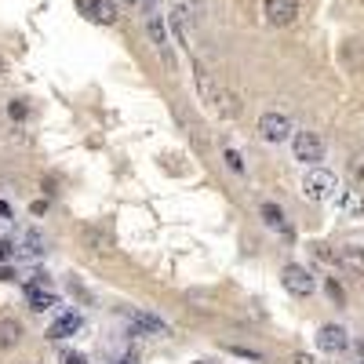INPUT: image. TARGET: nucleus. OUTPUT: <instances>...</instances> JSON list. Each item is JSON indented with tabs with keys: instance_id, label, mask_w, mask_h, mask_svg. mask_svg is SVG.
<instances>
[{
	"instance_id": "nucleus-15",
	"label": "nucleus",
	"mask_w": 364,
	"mask_h": 364,
	"mask_svg": "<svg viewBox=\"0 0 364 364\" xmlns=\"http://www.w3.org/2000/svg\"><path fill=\"white\" fill-rule=\"evenodd\" d=\"M335 197H339V194H335ZM339 208L346 211V215H360V211H364V197L357 194V189H346V194L339 197Z\"/></svg>"
},
{
	"instance_id": "nucleus-11",
	"label": "nucleus",
	"mask_w": 364,
	"mask_h": 364,
	"mask_svg": "<svg viewBox=\"0 0 364 364\" xmlns=\"http://www.w3.org/2000/svg\"><path fill=\"white\" fill-rule=\"evenodd\" d=\"M26 299H30V310L33 313H44V310H51L55 306V295L51 291H44V288H26Z\"/></svg>"
},
{
	"instance_id": "nucleus-20",
	"label": "nucleus",
	"mask_w": 364,
	"mask_h": 364,
	"mask_svg": "<svg viewBox=\"0 0 364 364\" xmlns=\"http://www.w3.org/2000/svg\"><path fill=\"white\" fill-rule=\"evenodd\" d=\"M11 255H15V244L11 241H0V263H8Z\"/></svg>"
},
{
	"instance_id": "nucleus-6",
	"label": "nucleus",
	"mask_w": 364,
	"mask_h": 364,
	"mask_svg": "<svg viewBox=\"0 0 364 364\" xmlns=\"http://www.w3.org/2000/svg\"><path fill=\"white\" fill-rule=\"evenodd\" d=\"M350 346V332L342 328V325H325L317 332V350H325V353H342Z\"/></svg>"
},
{
	"instance_id": "nucleus-10",
	"label": "nucleus",
	"mask_w": 364,
	"mask_h": 364,
	"mask_svg": "<svg viewBox=\"0 0 364 364\" xmlns=\"http://www.w3.org/2000/svg\"><path fill=\"white\" fill-rule=\"evenodd\" d=\"M339 266L346 270V273H357V277H364V248H342L339 251Z\"/></svg>"
},
{
	"instance_id": "nucleus-4",
	"label": "nucleus",
	"mask_w": 364,
	"mask_h": 364,
	"mask_svg": "<svg viewBox=\"0 0 364 364\" xmlns=\"http://www.w3.org/2000/svg\"><path fill=\"white\" fill-rule=\"evenodd\" d=\"M259 135H263L266 142H288V139L295 135V127H291V120H288L284 113H263Z\"/></svg>"
},
{
	"instance_id": "nucleus-7",
	"label": "nucleus",
	"mask_w": 364,
	"mask_h": 364,
	"mask_svg": "<svg viewBox=\"0 0 364 364\" xmlns=\"http://www.w3.org/2000/svg\"><path fill=\"white\" fill-rule=\"evenodd\" d=\"M263 222L273 230V233H281L284 241H291L295 237V230H291V222H288V215L281 211V204H273V201H266L263 204Z\"/></svg>"
},
{
	"instance_id": "nucleus-8",
	"label": "nucleus",
	"mask_w": 364,
	"mask_h": 364,
	"mask_svg": "<svg viewBox=\"0 0 364 364\" xmlns=\"http://www.w3.org/2000/svg\"><path fill=\"white\" fill-rule=\"evenodd\" d=\"M84 11H88V18H92V23H99V26H113L117 15H120L113 0H92V4L84 8Z\"/></svg>"
},
{
	"instance_id": "nucleus-1",
	"label": "nucleus",
	"mask_w": 364,
	"mask_h": 364,
	"mask_svg": "<svg viewBox=\"0 0 364 364\" xmlns=\"http://www.w3.org/2000/svg\"><path fill=\"white\" fill-rule=\"evenodd\" d=\"M303 194H306V201H332L335 194H339V179L332 175V171H325L320 164H313L310 171H306V179H303Z\"/></svg>"
},
{
	"instance_id": "nucleus-3",
	"label": "nucleus",
	"mask_w": 364,
	"mask_h": 364,
	"mask_svg": "<svg viewBox=\"0 0 364 364\" xmlns=\"http://www.w3.org/2000/svg\"><path fill=\"white\" fill-rule=\"evenodd\" d=\"M281 284H284L291 295H299V299H306V295L317 291V281L310 277V270H306V266H295V263L281 270Z\"/></svg>"
},
{
	"instance_id": "nucleus-23",
	"label": "nucleus",
	"mask_w": 364,
	"mask_h": 364,
	"mask_svg": "<svg viewBox=\"0 0 364 364\" xmlns=\"http://www.w3.org/2000/svg\"><path fill=\"white\" fill-rule=\"evenodd\" d=\"M295 364H313V357H310V353H299V357H295Z\"/></svg>"
},
{
	"instance_id": "nucleus-13",
	"label": "nucleus",
	"mask_w": 364,
	"mask_h": 364,
	"mask_svg": "<svg viewBox=\"0 0 364 364\" xmlns=\"http://www.w3.org/2000/svg\"><path fill=\"white\" fill-rule=\"evenodd\" d=\"M77 328H80V317H77V313H66V317H58V320H55L48 335H51V339H70Z\"/></svg>"
},
{
	"instance_id": "nucleus-18",
	"label": "nucleus",
	"mask_w": 364,
	"mask_h": 364,
	"mask_svg": "<svg viewBox=\"0 0 364 364\" xmlns=\"http://www.w3.org/2000/svg\"><path fill=\"white\" fill-rule=\"evenodd\" d=\"M8 113H11V120H26V113H30V110H26V102H11V106H8Z\"/></svg>"
},
{
	"instance_id": "nucleus-5",
	"label": "nucleus",
	"mask_w": 364,
	"mask_h": 364,
	"mask_svg": "<svg viewBox=\"0 0 364 364\" xmlns=\"http://www.w3.org/2000/svg\"><path fill=\"white\" fill-rule=\"evenodd\" d=\"M263 15H266V23L270 26H291L295 18H299V0H266L263 4Z\"/></svg>"
},
{
	"instance_id": "nucleus-17",
	"label": "nucleus",
	"mask_w": 364,
	"mask_h": 364,
	"mask_svg": "<svg viewBox=\"0 0 364 364\" xmlns=\"http://www.w3.org/2000/svg\"><path fill=\"white\" fill-rule=\"evenodd\" d=\"M226 168H230V171H237V175L244 171V161H241L237 149H226Z\"/></svg>"
},
{
	"instance_id": "nucleus-9",
	"label": "nucleus",
	"mask_w": 364,
	"mask_h": 364,
	"mask_svg": "<svg viewBox=\"0 0 364 364\" xmlns=\"http://www.w3.org/2000/svg\"><path fill=\"white\" fill-rule=\"evenodd\" d=\"M23 342V325L15 317H0V350H15Z\"/></svg>"
},
{
	"instance_id": "nucleus-19",
	"label": "nucleus",
	"mask_w": 364,
	"mask_h": 364,
	"mask_svg": "<svg viewBox=\"0 0 364 364\" xmlns=\"http://www.w3.org/2000/svg\"><path fill=\"white\" fill-rule=\"evenodd\" d=\"M328 295L335 299V303H339V306H342V303H346V295H342V288H339L335 281H328Z\"/></svg>"
},
{
	"instance_id": "nucleus-24",
	"label": "nucleus",
	"mask_w": 364,
	"mask_h": 364,
	"mask_svg": "<svg viewBox=\"0 0 364 364\" xmlns=\"http://www.w3.org/2000/svg\"><path fill=\"white\" fill-rule=\"evenodd\" d=\"M66 364H84V357H80V353H70V357H66Z\"/></svg>"
},
{
	"instance_id": "nucleus-22",
	"label": "nucleus",
	"mask_w": 364,
	"mask_h": 364,
	"mask_svg": "<svg viewBox=\"0 0 364 364\" xmlns=\"http://www.w3.org/2000/svg\"><path fill=\"white\" fill-rule=\"evenodd\" d=\"M0 281H15V273H11V266H4V263H0Z\"/></svg>"
},
{
	"instance_id": "nucleus-14",
	"label": "nucleus",
	"mask_w": 364,
	"mask_h": 364,
	"mask_svg": "<svg viewBox=\"0 0 364 364\" xmlns=\"http://www.w3.org/2000/svg\"><path fill=\"white\" fill-rule=\"evenodd\" d=\"M149 40H153V48L168 58V37H164V23H161V15H149Z\"/></svg>"
},
{
	"instance_id": "nucleus-25",
	"label": "nucleus",
	"mask_w": 364,
	"mask_h": 364,
	"mask_svg": "<svg viewBox=\"0 0 364 364\" xmlns=\"http://www.w3.org/2000/svg\"><path fill=\"white\" fill-rule=\"evenodd\" d=\"M4 73H8V62H4V58H0V80H4Z\"/></svg>"
},
{
	"instance_id": "nucleus-12",
	"label": "nucleus",
	"mask_w": 364,
	"mask_h": 364,
	"mask_svg": "<svg viewBox=\"0 0 364 364\" xmlns=\"http://www.w3.org/2000/svg\"><path fill=\"white\" fill-rule=\"evenodd\" d=\"M135 317V325H139V332L135 335H142V332H153V335H168V325H164V320H157L153 313H132Z\"/></svg>"
},
{
	"instance_id": "nucleus-16",
	"label": "nucleus",
	"mask_w": 364,
	"mask_h": 364,
	"mask_svg": "<svg viewBox=\"0 0 364 364\" xmlns=\"http://www.w3.org/2000/svg\"><path fill=\"white\" fill-rule=\"evenodd\" d=\"M215 102H219V113H222V117H237V113H241V102L233 99L230 92H222V88L215 92Z\"/></svg>"
},
{
	"instance_id": "nucleus-2",
	"label": "nucleus",
	"mask_w": 364,
	"mask_h": 364,
	"mask_svg": "<svg viewBox=\"0 0 364 364\" xmlns=\"http://www.w3.org/2000/svg\"><path fill=\"white\" fill-rule=\"evenodd\" d=\"M291 149H295V161H303L310 168L325 161V139H320L317 132H295L291 135Z\"/></svg>"
},
{
	"instance_id": "nucleus-21",
	"label": "nucleus",
	"mask_w": 364,
	"mask_h": 364,
	"mask_svg": "<svg viewBox=\"0 0 364 364\" xmlns=\"http://www.w3.org/2000/svg\"><path fill=\"white\" fill-rule=\"evenodd\" d=\"M11 215H15V211H11V204H8V201H0V219H4V222H8Z\"/></svg>"
}]
</instances>
